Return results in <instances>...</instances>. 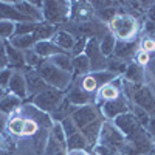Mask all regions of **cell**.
Instances as JSON below:
<instances>
[{
	"mask_svg": "<svg viewBox=\"0 0 155 155\" xmlns=\"http://www.w3.org/2000/svg\"><path fill=\"white\" fill-rule=\"evenodd\" d=\"M109 31L116 37V41H135L140 23L129 12H118L109 22Z\"/></svg>",
	"mask_w": 155,
	"mask_h": 155,
	"instance_id": "6da1fadb",
	"label": "cell"
},
{
	"mask_svg": "<svg viewBox=\"0 0 155 155\" xmlns=\"http://www.w3.org/2000/svg\"><path fill=\"white\" fill-rule=\"evenodd\" d=\"M36 71L42 76V79L47 82L48 87L62 90V92H67V90L70 88V85L73 84V81H74L71 73H67V71L58 68L50 61H45L41 67L36 68Z\"/></svg>",
	"mask_w": 155,
	"mask_h": 155,
	"instance_id": "7a4b0ae2",
	"label": "cell"
},
{
	"mask_svg": "<svg viewBox=\"0 0 155 155\" xmlns=\"http://www.w3.org/2000/svg\"><path fill=\"white\" fill-rule=\"evenodd\" d=\"M42 16L44 22L50 25H59L67 22L71 16V2L65 0H48L42 3Z\"/></svg>",
	"mask_w": 155,
	"mask_h": 155,
	"instance_id": "3957f363",
	"label": "cell"
},
{
	"mask_svg": "<svg viewBox=\"0 0 155 155\" xmlns=\"http://www.w3.org/2000/svg\"><path fill=\"white\" fill-rule=\"evenodd\" d=\"M30 99H31V104L34 107H37L41 112H45V113L51 115L61 106V102L65 99V92L53 88V87H47L39 95H36Z\"/></svg>",
	"mask_w": 155,
	"mask_h": 155,
	"instance_id": "277c9868",
	"label": "cell"
},
{
	"mask_svg": "<svg viewBox=\"0 0 155 155\" xmlns=\"http://www.w3.org/2000/svg\"><path fill=\"white\" fill-rule=\"evenodd\" d=\"M124 135L118 130L112 121H104L102 124V129H101V135H99V141L98 144H102V146H109L112 149H116V150H121L123 144H124Z\"/></svg>",
	"mask_w": 155,
	"mask_h": 155,
	"instance_id": "5b68a950",
	"label": "cell"
},
{
	"mask_svg": "<svg viewBox=\"0 0 155 155\" xmlns=\"http://www.w3.org/2000/svg\"><path fill=\"white\" fill-rule=\"evenodd\" d=\"M101 115L104 116L106 120L113 121L115 118H118L120 115L130 112V101H129L124 95L120 96L118 99H113V101H106L102 102L101 106H98Z\"/></svg>",
	"mask_w": 155,
	"mask_h": 155,
	"instance_id": "8992f818",
	"label": "cell"
},
{
	"mask_svg": "<svg viewBox=\"0 0 155 155\" xmlns=\"http://www.w3.org/2000/svg\"><path fill=\"white\" fill-rule=\"evenodd\" d=\"M73 120V123L76 124V127L82 130V129L88 124H92L96 120H101V112L98 109V106L95 104H88V106H82V107H78L73 115L70 116Z\"/></svg>",
	"mask_w": 155,
	"mask_h": 155,
	"instance_id": "52a82bcc",
	"label": "cell"
},
{
	"mask_svg": "<svg viewBox=\"0 0 155 155\" xmlns=\"http://www.w3.org/2000/svg\"><path fill=\"white\" fill-rule=\"evenodd\" d=\"M85 56L90 61V65H92V71H102L107 70V58L101 53L99 48V41L95 37L88 39V42L85 45Z\"/></svg>",
	"mask_w": 155,
	"mask_h": 155,
	"instance_id": "ba28073f",
	"label": "cell"
},
{
	"mask_svg": "<svg viewBox=\"0 0 155 155\" xmlns=\"http://www.w3.org/2000/svg\"><path fill=\"white\" fill-rule=\"evenodd\" d=\"M120 96H123V79L118 76L115 81H112L110 84L102 85L95 96V106H101L106 101H113L118 99Z\"/></svg>",
	"mask_w": 155,
	"mask_h": 155,
	"instance_id": "9c48e42d",
	"label": "cell"
},
{
	"mask_svg": "<svg viewBox=\"0 0 155 155\" xmlns=\"http://www.w3.org/2000/svg\"><path fill=\"white\" fill-rule=\"evenodd\" d=\"M112 123H113L116 127H118V130L124 135V138H126V140L132 138L134 135H137V134L141 130V129H143V127H141V126L137 123L135 116H134L130 112L120 115L118 118H115Z\"/></svg>",
	"mask_w": 155,
	"mask_h": 155,
	"instance_id": "30bf717a",
	"label": "cell"
},
{
	"mask_svg": "<svg viewBox=\"0 0 155 155\" xmlns=\"http://www.w3.org/2000/svg\"><path fill=\"white\" fill-rule=\"evenodd\" d=\"M134 106H138L147 113H155V95L152 93V90L147 85H141L137 92L134 93L132 99Z\"/></svg>",
	"mask_w": 155,
	"mask_h": 155,
	"instance_id": "8fae6325",
	"label": "cell"
},
{
	"mask_svg": "<svg viewBox=\"0 0 155 155\" xmlns=\"http://www.w3.org/2000/svg\"><path fill=\"white\" fill-rule=\"evenodd\" d=\"M65 98L71 102L73 106H76V107L95 104V96L90 95V93H87V92H84V90L78 85L74 81H73V84L70 85V88L65 92Z\"/></svg>",
	"mask_w": 155,
	"mask_h": 155,
	"instance_id": "7c38bea8",
	"label": "cell"
},
{
	"mask_svg": "<svg viewBox=\"0 0 155 155\" xmlns=\"http://www.w3.org/2000/svg\"><path fill=\"white\" fill-rule=\"evenodd\" d=\"M5 50H6V58H8V68L14 71H25L28 70L27 62H25V53L16 47H12L9 41H5Z\"/></svg>",
	"mask_w": 155,
	"mask_h": 155,
	"instance_id": "4fadbf2b",
	"label": "cell"
},
{
	"mask_svg": "<svg viewBox=\"0 0 155 155\" xmlns=\"http://www.w3.org/2000/svg\"><path fill=\"white\" fill-rule=\"evenodd\" d=\"M8 93L17 96L19 99L25 101L30 95H28V85H27V79H25V73L23 71H14L12 78L8 85Z\"/></svg>",
	"mask_w": 155,
	"mask_h": 155,
	"instance_id": "5bb4252c",
	"label": "cell"
},
{
	"mask_svg": "<svg viewBox=\"0 0 155 155\" xmlns=\"http://www.w3.org/2000/svg\"><path fill=\"white\" fill-rule=\"evenodd\" d=\"M0 20H9L14 23H25V22H33L27 16L14 6L12 2H0Z\"/></svg>",
	"mask_w": 155,
	"mask_h": 155,
	"instance_id": "9a60e30c",
	"label": "cell"
},
{
	"mask_svg": "<svg viewBox=\"0 0 155 155\" xmlns=\"http://www.w3.org/2000/svg\"><path fill=\"white\" fill-rule=\"evenodd\" d=\"M25 79H27V85H28V95L30 98L36 96L42 92V90H45L48 85L47 82L42 79V76L39 74L36 70L33 68H28L27 71H25Z\"/></svg>",
	"mask_w": 155,
	"mask_h": 155,
	"instance_id": "2e32d148",
	"label": "cell"
},
{
	"mask_svg": "<svg viewBox=\"0 0 155 155\" xmlns=\"http://www.w3.org/2000/svg\"><path fill=\"white\" fill-rule=\"evenodd\" d=\"M14 6L22 12L23 16H27L28 19H31L33 22H44V16H42V9L37 8L33 2H27V0H19V2H12Z\"/></svg>",
	"mask_w": 155,
	"mask_h": 155,
	"instance_id": "e0dca14e",
	"label": "cell"
},
{
	"mask_svg": "<svg viewBox=\"0 0 155 155\" xmlns=\"http://www.w3.org/2000/svg\"><path fill=\"white\" fill-rule=\"evenodd\" d=\"M102 124H104V121H102V118H101V120L93 121L92 124L85 126L82 130H79V132L84 135V138L87 140V143H88V146H90V149H92V150H93V147L98 144V141H99V135H101Z\"/></svg>",
	"mask_w": 155,
	"mask_h": 155,
	"instance_id": "ac0fdd59",
	"label": "cell"
},
{
	"mask_svg": "<svg viewBox=\"0 0 155 155\" xmlns=\"http://www.w3.org/2000/svg\"><path fill=\"white\" fill-rule=\"evenodd\" d=\"M36 53L44 58V59H50V58H53L56 54H62V53H65L64 50H61L53 41H41V42H37L33 48Z\"/></svg>",
	"mask_w": 155,
	"mask_h": 155,
	"instance_id": "d6986e66",
	"label": "cell"
},
{
	"mask_svg": "<svg viewBox=\"0 0 155 155\" xmlns=\"http://www.w3.org/2000/svg\"><path fill=\"white\" fill-rule=\"evenodd\" d=\"M51 41H53L61 50L65 51V53H71L73 48H74V44H76L74 36L70 31H65V30H59Z\"/></svg>",
	"mask_w": 155,
	"mask_h": 155,
	"instance_id": "ffe728a7",
	"label": "cell"
},
{
	"mask_svg": "<svg viewBox=\"0 0 155 155\" xmlns=\"http://www.w3.org/2000/svg\"><path fill=\"white\" fill-rule=\"evenodd\" d=\"M135 53H137V42L135 41H116V47L113 51L115 58L127 61L132 54L135 56Z\"/></svg>",
	"mask_w": 155,
	"mask_h": 155,
	"instance_id": "44dd1931",
	"label": "cell"
},
{
	"mask_svg": "<svg viewBox=\"0 0 155 155\" xmlns=\"http://www.w3.org/2000/svg\"><path fill=\"white\" fill-rule=\"evenodd\" d=\"M20 107H22V99H19L17 96L11 95V93L5 95L2 99H0V113L2 115L11 116V115H14Z\"/></svg>",
	"mask_w": 155,
	"mask_h": 155,
	"instance_id": "7402d4cb",
	"label": "cell"
},
{
	"mask_svg": "<svg viewBox=\"0 0 155 155\" xmlns=\"http://www.w3.org/2000/svg\"><path fill=\"white\" fill-rule=\"evenodd\" d=\"M124 78L127 82L130 84H135V85H143L144 82V71H143V67H140L138 64L135 62H129V65L124 71Z\"/></svg>",
	"mask_w": 155,
	"mask_h": 155,
	"instance_id": "603a6c76",
	"label": "cell"
},
{
	"mask_svg": "<svg viewBox=\"0 0 155 155\" xmlns=\"http://www.w3.org/2000/svg\"><path fill=\"white\" fill-rule=\"evenodd\" d=\"M23 124H25V116H22V107L14 113V115H11L8 116V132L12 135V137H22L23 134Z\"/></svg>",
	"mask_w": 155,
	"mask_h": 155,
	"instance_id": "cb8c5ba5",
	"label": "cell"
},
{
	"mask_svg": "<svg viewBox=\"0 0 155 155\" xmlns=\"http://www.w3.org/2000/svg\"><path fill=\"white\" fill-rule=\"evenodd\" d=\"M88 73H92V65L85 53L73 56V78H81Z\"/></svg>",
	"mask_w": 155,
	"mask_h": 155,
	"instance_id": "d4e9b609",
	"label": "cell"
},
{
	"mask_svg": "<svg viewBox=\"0 0 155 155\" xmlns=\"http://www.w3.org/2000/svg\"><path fill=\"white\" fill-rule=\"evenodd\" d=\"M37 37L36 34H25V36H14L9 41V44L12 47H16L17 50L20 51H28V50H33L34 45L37 44Z\"/></svg>",
	"mask_w": 155,
	"mask_h": 155,
	"instance_id": "484cf974",
	"label": "cell"
},
{
	"mask_svg": "<svg viewBox=\"0 0 155 155\" xmlns=\"http://www.w3.org/2000/svg\"><path fill=\"white\" fill-rule=\"evenodd\" d=\"M76 109H78V107H76V106H73L71 102L65 98V99H64V101L61 102V106H59L53 113H51L50 116H51V120H53L54 123H56V121H59V123H61V121H64L65 118H70V116L73 115V112H74Z\"/></svg>",
	"mask_w": 155,
	"mask_h": 155,
	"instance_id": "4316f807",
	"label": "cell"
},
{
	"mask_svg": "<svg viewBox=\"0 0 155 155\" xmlns=\"http://www.w3.org/2000/svg\"><path fill=\"white\" fill-rule=\"evenodd\" d=\"M50 61L53 65H56L58 68L67 71V73H71L73 74V54L71 53H62V54H56L53 58L47 59Z\"/></svg>",
	"mask_w": 155,
	"mask_h": 155,
	"instance_id": "83f0119b",
	"label": "cell"
},
{
	"mask_svg": "<svg viewBox=\"0 0 155 155\" xmlns=\"http://www.w3.org/2000/svg\"><path fill=\"white\" fill-rule=\"evenodd\" d=\"M74 82L79 85L84 92L90 93V95H95L98 90H99V85L96 82V79L93 78L92 73H88V74H84L81 78H74Z\"/></svg>",
	"mask_w": 155,
	"mask_h": 155,
	"instance_id": "f1b7e54d",
	"label": "cell"
},
{
	"mask_svg": "<svg viewBox=\"0 0 155 155\" xmlns=\"http://www.w3.org/2000/svg\"><path fill=\"white\" fill-rule=\"evenodd\" d=\"M115 47H116V37L109 33L106 34L104 37L99 41V48H101V53L104 54L106 58H110L113 56V51H115Z\"/></svg>",
	"mask_w": 155,
	"mask_h": 155,
	"instance_id": "f546056e",
	"label": "cell"
},
{
	"mask_svg": "<svg viewBox=\"0 0 155 155\" xmlns=\"http://www.w3.org/2000/svg\"><path fill=\"white\" fill-rule=\"evenodd\" d=\"M67 149H85L88 152H92V149H90V146L87 143V140L84 138V135L81 132L71 135L67 140Z\"/></svg>",
	"mask_w": 155,
	"mask_h": 155,
	"instance_id": "4dcf8cb0",
	"label": "cell"
},
{
	"mask_svg": "<svg viewBox=\"0 0 155 155\" xmlns=\"http://www.w3.org/2000/svg\"><path fill=\"white\" fill-rule=\"evenodd\" d=\"M17 23L9 20H0V41H11L16 36Z\"/></svg>",
	"mask_w": 155,
	"mask_h": 155,
	"instance_id": "1f68e13d",
	"label": "cell"
},
{
	"mask_svg": "<svg viewBox=\"0 0 155 155\" xmlns=\"http://www.w3.org/2000/svg\"><path fill=\"white\" fill-rule=\"evenodd\" d=\"M127 65H129V62H126L123 59H118V58H115V56L107 58V70L112 71V73H115V74H118V76H120V73H124L126 71Z\"/></svg>",
	"mask_w": 155,
	"mask_h": 155,
	"instance_id": "d6a6232c",
	"label": "cell"
},
{
	"mask_svg": "<svg viewBox=\"0 0 155 155\" xmlns=\"http://www.w3.org/2000/svg\"><path fill=\"white\" fill-rule=\"evenodd\" d=\"M23 53H25V62H27V67L28 68H33V70L39 68L47 61V59L39 56L34 50H28V51H23Z\"/></svg>",
	"mask_w": 155,
	"mask_h": 155,
	"instance_id": "836d02e7",
	"label": "cell"
},
{
	"mask_svg": "<svg viewBox=\"0 0 155 155\" xmlns=\"http://www.w3.org/2000/svg\"><path fill=\"white\" fill-rule=\"evenodd\" d=\"M130 113L135 116L137 123H138L141 127H143V129H147L149 120H150V113H147L146 110H143V109L138 107V106H132V107H130Z\"/></svg>",
	"mask_w": 155,
	"mask_h": 155,
	"instance_id": "e575fe53",
	"label": "cell"
},
{
	"mask_svg": "<svg viewBox=\"0 0 155 155\" xmlns=\"http://www.w3.org/2000/svg\"><path fill=\"white\" fill-rule=\"evenodd\" d=\"M65 147H64L59 141L50 134V137H48V140H47V144H45V149H44V153L42 155H56V153H59L61 150H64Z\"/></svg>",
	"mask_w": 155,
	"mask_h": 155,
	"instance_id": "d590c367",
	"label": "cell"
},
{
	"mask_svg": "<svg viewBox=\"0 0 155 155\" xmlns=\"http://www.w3.org/2000/svg\"><path fill=\"white\" fill-rule=\"evenodd\" d=\"M50 134L67 149V135H65V130H64V127H62V124L59 121L53 123V126H51V129H50Z\"/></svg>",
	"mask_w": 155,
	"mask_h": 155,
	"instance_id": "8d00e7d4",
	"label": "cell"
},
{
	"mask_svg": "<svg viewBox=\"0 0 155 155\" xmlns=\"http://www.w3.org/2000/svg\"><path fill=\"white\" fill-rule=\"evenodd\" d=\"M39 130H41V126L37 124V121H34L33 118H25V124H23V134L22 137L27 138H33Z\"/></svg>",
	"mask_w": 155,
	"mask_h": 155,
	"instance_id": "74e56055",
	"label": "cell"
},
{
	"mask_svg": "<svg viewBox=\"0 0 155 155\" xmlns=\"http://www.w3.org/2000/svg\"><path fill=\"white\" fill-rule=\"evenodd\" d=\"M41 22H25L17 23L16 27V36H25V34H34Z\"/></svg>",
	"mask_w": 155,
	"mask_h": 155,
	"instance_id": "f35d334b",
	"label": "cell"
},
{
	"mask_svg": "<svg viewBox=\"0 0 155 155\" xmlns=\"http://www.w3.org/2000/svg\"><path fill=\"white\" fill-rule=\"evenodd\" d=\"M61 124H62V127H64V130H65L67 140H68L71 135H74V134L79 132V129L76 127V124L73 123V120H71V118H65L64 121H61Z\"/></svg>",
	"mask_w": 155,
	"mask_h": 155,
	"instance_id": "ab89813d",
	"label": "cell"
},
{
	"mask_svg": "<svg viewBox=\"0 0 155 155\" xmlns=\"http://www.w3.org/2000/svg\"><path fill=\"white\" fill-rule=\"evenodd\" d=\"M12 73H14V70H11V68L0 70V87L2 88L8 90V85H9V81L12 78Z\"/></svg>",
	"mask_w": 155,
	"mask_h": 155,
	"instance_id": "60d3db41",
	"label": "cell"
},
{
	"mask_svg": "<svg viewBox=\"0 0 155 155\" xmlns=\"http://www.w3.org/2000/svg\"><path fill=\"white\" fill-rule=\"evenodd\" d=\"M135 64H138L140 67H144V65H147L149 64V59H150V56H149V53L147 51H144V50H137V53H135Z\"/></svg>",
	"mask_w": 155,
	"mask_h": 155,
	"instance_id": "b9f144b4",
	"label": "cell"
},
{
	"mask_svg": "<svg viewBox=\"0 0 155 155\" xmlns=\"http://www.w3.org/2000/svg\"><path fill=\"white\" fill-rule=\"evenodd\" d=\"M140 45H141V50L147 51V53H152V51H155V39L150 36H146L141 39Z\"/></svg>",
	"mask_w": 155,
	"mask_h": 155,
	"instance_id": "7bdbcfd3",
	"label": "cell"
},
{
	"mask_svg": "<svg viewBox=\"0 0 155 155\" xmlns=\"http://www.w3.org/2000/svg\"><path fill=\"white\" fill-rule=\"evenodd\" d=\"M147 134L152 137V140L155 141V113L150 115V120H149V126H147Z\"/></svg>",
	"mask_w": 155,
	"mask_h": 155,
	"instance_id": "ee69618b",
	"label": "cell"
},
{
	"mask_svg": "<svg viewBox=\"0 0 155 155\" xmlns=\"http://www.w3.org/2000/svg\"><path fill=\"white\" fill-rule=\"evenodd\" d=\"M11 147H12V144L9 143V140H8V138L3 135V134H0V149L12 152V150H11Z\"/></svg>",
	"mask_w": 155,
	"mask_h": 155,
	"instance_id": "f6af8a7d",
	"label": "cell"
},
{
	"mask_svg": "<svg viewBox=\"0 0 155 155\" xmlns=\"http://www.w3.org/2000/svg\"><path fill=\"white\" fill-rule=\"evenodd\" d=\"M67 155H90L85 149H67Z\"/></svg>",
	"mask_w": 155,
	"mask_h": 155,
	"instance_id": "bcb514c9",
	"label": "cell"
},
{
	"mask_svg": "<svg viewBox=\"0 0 155 155\" xmlns=\"http://www.w3.org/2000/svg\"><path fill=\"white\" fill-rule=\"evenodd\" d=\"M6 126H8V116L0 113V134H3V132H5Z\"/></svg>",
	"mask_w": 155,
	"mask_h": 155,
	"instance_id": "7dc6e473",
	"label": "cell"
},
{
	"mask_svg": "<svg viewBox=\"0 0 155 155\" xmlns=\"http://www.w3.org/2000/svg\"><path fill=\"white\" fill-rule=\"evenodd\" d=\"M149 19L152 23H155V3H152V6L149 8Z\"/></svg>",
	"mask_w": 155,
	"mask_h": 155,
	"instance_id": "c3c4849f",
	"label": "cell"
},
{
	"mask_svg": "<svg viewBox=\"0 0 155 155\" xmlns=\"http://www.w3.org/2000/svg\"><path fill=\"white\" fill-rule=\"evenodd\" d=\"M0 155H12V152H9V150H3V149H0Z\"/></svg>",
	"mask_w": 155,
	"mask_h": 155,
	"instance_id": "681fc988",
	"label": "cell"
},
{
	"mask_svg": "<svg viewBox=\"0 0 155 155\" xmlns=\"http://www.w3.org/2000/svg\"><path fill=\"white\" fill-rule=\"evenodd\" d=\"M56 155H67V149H64V150H61L59 153H56Z\"/></svg>",
	"mask_w": 155,
	"mask_h": 155,
	"instance_id": "f907efd6",
	"label": "cell"
},
{
	"mask_svg": "<svg viewBox=\"0 0 155 155\" xmlns=\"http://www.w3.org/2000/svg\"><path fill=\"white\" fill-rule=\"evenodd\" d=\"M153 155H155V152H153Z\"/></svg>",
	"mask_w": 155,
	"mask_h": 155,
	"instance_id": "816d5d0a",
	"label": "cell"
}]
</instances>
